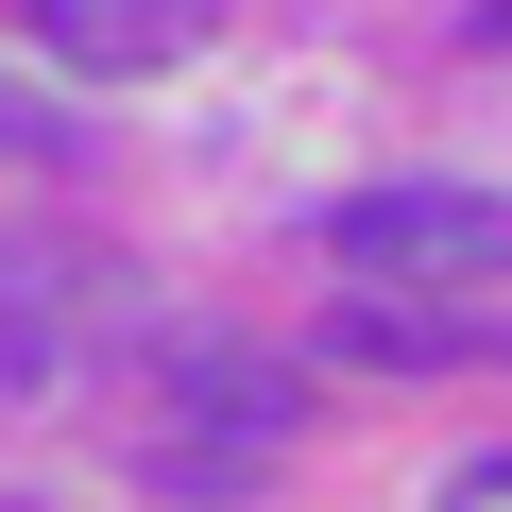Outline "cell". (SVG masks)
<instances>
[{
    "label": "cell",
    "mask_w": 512,
    "mask_h": 512,
    "mask_svg": "<svg viewBox=\"0 0 512 512\" xmlns=\"http://www.w3.org/2000/svg\"><path fill=\"white\" fill-rule=\"evenodd\" d=\"M325 256H342L359 291H478V274H512V188L393 171V188H359V205L325 222Z\"/></svg>",
    "instance_id": "cell-1"
},
{
    "label": "cell",
    "mask_w": 512,
    "mask_h": 512,
    "mask_svg": "<svg viewBox=\"0 0 512 512\" xmlns=\"http://www.w3.org/2000/svg\"><path fill=\"white\" fill-rule=\"evenodd\" d=\"M461 35H478V52H512V0H478V18H461Z\"/></svg>",
    "instance_id": "cell-6"
},
{
    "label": "cell",
    "mask_w": 512,
    "mask_h": 512,
    "mask_svg": "<svg viewBox=\"0 0 512 512\" xmlns=\"http://www.w3.org/2000/svg\"><path fill=\"white\" fill-rule=\"evenodd\" d=\"M18 35L52 69H86V86H154V69H188L222 35V0H18Z\"/></svg>",
    "instance_id": "cell-2"
},
{
    "label": "cell",
    "mask_w": 512,
    "mask_h": 512,
    "mask_svg": "<svg viewBox=\"0 0 512 512\" xmlns=\"http://www.w3.org/2000/svg\"><path fill=\"white\" fill-rule=\"evenodd\" d=\"M444 512H512V444H495V461H461V478H444Z\"/></svg>",
    "instance_id": "cell-5"
},
{
    "label": "cell",
    "mask_w": 512,
    "mask_h": 512,
    "mask_svg": "<svg viewBox=\"0 0 512 512\" xmlns=\"http://www.w3.org/2000/svg\"><path fill=\"white\" fill-rule=\"evenodd\" d=\"M512 325H427V308H342V359H376V376H444V359H495Z\"/></svg>",
    "instance_id": "cell-4"
},
{
    "label": "cell",
    "mask_w": 512,
    "mask_h": 512,
    "mask_svg": "<svg viewBox=\"0 0 512 512\" xmlns=\"http://www.w3.org/2000/svg\"><path fill=\"white\" fill-rule=\"evenodd\" d=\"M171 444H188V478H222V444H239V461L291 444V376H274V359H188V427H171Z\"/></svg>",
    "instance_id": "cell-3"
}]
</instances>
